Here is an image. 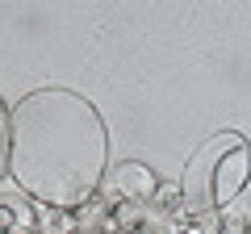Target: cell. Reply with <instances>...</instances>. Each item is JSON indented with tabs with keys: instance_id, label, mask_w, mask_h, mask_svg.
<instances>
[{
	"instance_id": "cell-2",
	"label": "cell",
	"mask_w": 251,
	"mask_h": 234,
	"mask_svg": "<svg viewBox=\"0 0 251 234\" xmlns=\"http://www.w3.org/2000/svg\"><path fill=\"white\" fill-rule=\"evenodd\" d=\"M9 109L0 105V176H4V171H9Z\"/></svg>"
},
{
	"instance_id": "cell-1",
	"label": "cell",
	"mask_w": 251,
	"mask_h": 234,
	"mask_svg": "<svg viewBox=\"0 0 251 234\" xmlns=\"http://www.w3.org/2000/svg\"><path fill=\"white\" fill-rule=\"evenodd\" d=\"M105 167V126L72 92H34L9 117V171L50 205H80Z\"/></svg>"
}]
</instances>
